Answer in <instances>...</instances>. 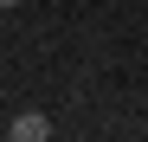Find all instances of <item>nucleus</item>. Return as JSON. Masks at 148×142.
I'll return each instance as SVG.
<instances>
[{"mask_svg":"<svg viewBox=\"0 0 148 142\" xmlns=\"http://www.w3.org/2000/svg\"><path fill=\"white\" fill-rule=\"evenodd\" d=\"M45 136H52V123H45L39 110H26V116H13V123H7V142H45Z\"/></svg>","mask_w":148,"mask_h":142,"instance_id":"nucleus-1","label":"nucleus"}]
</instances>
